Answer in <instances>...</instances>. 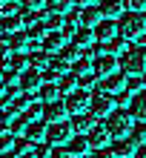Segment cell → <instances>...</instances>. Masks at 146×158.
Masks as SVG:
<instances>
[{"instance_id":"8fae6325","label":"cell","mask_w":146,"mask_h":158,"mask_svg":"<svg viewBox=\"0 0 146 158\" xmlns=\"http://www.w3.org/2000/svg\"><path fill=\"white\" fill-rule=\"evenodd\" d=\"M89 144H92V150H100V147L112 144V132L106 129V124H95L89 129Z\"/></svg>"},{"instance_id":"f907efd6","label":"cell","mask_w":146,"mask_h":158,"mask_svg":"<svg viewBox=\"0 0 146 158\" xmlns=\"http://www.w3.org/2000/svg\"><path fill=\"white\" fill-rule=\"evenodd\" d=\"M3 6H6V0H0V9H3Z\"/></svg>"},{"instance_id":"603a6c76","label":"cell","mask_w":146,"mask_h":158,"mask_svg":"<svg viewBox=\"0 0 146 158\" xmlns=\"http://www.w3.org/2000/svg\"><path fill=\"white\" fill-rule=\"evenodd\" d=\"M3 69H14V72L29 69V55H26V52H14V55H9L6 63H3Z\"/></svg>"},{"instance_id":"7c38bea8","label":"cell","mask_w":146,"mask_h":158,"mask_svg":"<svg viewBox=\"0 0 146 158\" xmlns=\"http://www.w3.org/2000/svg\"><path fill=\"white\" fill-rule=\"evenodd\" d=\"M49 63H52L49 52L43 49V46H37V43L32 40V49H29V66H34V69H40V72H43V69L49 66Z\"/></svg>"},{"instance_id":"cb8c5ba5","label":"cell","mask_w":146,"mask_h":158,"mask_svg":"<svg viewBox=\"0 0 146 158\" xmlns=\"http://www.w3.org/2000/svg\"><path fill=\"white\" fill-rule=\"evenodd\" d=\"M92 127H95V118L86 115V112L75 115V121H72V129H75L77 135H89V129H92Z\"/></svg>"},{"instance_id":"3957f363","label":"cell","mask_w":146,"mask_h":158,"mask_svg":"<svg viewBox=\"0 0 146 158\" xmlns=\"http://www.w3.org/2000/svg\"><path fill=\"white\" fill-rule=\"evenodd\" d=\"M120 69L126 75H143L146 72V46H129L120 55Z\"/></svg>"},{"instance_id":"836d02e7","label":"cell","mask_w":146,"mask_h":158,"mask_svg":"<svg viewBox=\"0 0 146 158\" xmlns=\"http://www.w3.org/2000/svg\"><path fill=\"white\" fill-rule=\"evenodd\" d=\"M126 89H129L132 95L140 92V89H146V78L143 75H129V78H126Z\"/></svg>"},{"instance_id":"8d00e7d4","label":"cell","mask_w":146,"mask_h":158,"mask_svg":"<svg viewBox=\"0 0 146 158\" xmlns=\"http://www.w3.org/2000/svg\"><path fill=\"white\" fill-rule=\"evenodd\" d=\"M26 121H40L43 118V104H29L26 106V112H23Z\"/></svg>"},{"instance_id":"f35d334b","label":"cell","mask_w":146,"mask_h":158,"mask_svg":"<svg viewBox=\"0 0 146 158\" xmlns=\"http://www.w3.org/2000/svg\"><path fill=\"white\" fill-rule=\"evenodd\" d=\"M57 55H63V58H69L72 63H75V60L80 58V46H77V43H69V46H63Z\"/></svg>"},{"instance_id":"ba28073f","label":"cell","mask_w":146,"mask_h":158,"mask_svg":"<svg viewBox=\"0 0 146 158\" xmlns=\"http://www.w3.org/2000/svg\"><path fill=\"white\" fill-rule=\"evenodd\" d=\"M43 72L40 69H34V66H29V69H23L20 72V89L23 92H37L40 86H43Z\"/></svg>"},{"instance_id":"f1b7e54d","label":"cell","mask_w":146,"mask_h":158,"mask_svg":"<svg viewBox=\"0 0 146 158\" xmlns=\"http://www.w3.org/2000/svg\"><path fill=\"white\" fill-rule=\"evenodd\" d=\"M103 86L109 89V92H120V89H126V75H120V72H115V75H109V78H103Z\"/></svg>"},{"instance_id":"9c48e42d","label":"cell","mask_w":146,"mask_h":158,"mask_svg":"<svg viewBox=\"0 0 146 158\" xmlns=\"http://www.w3.org/2000/svg\"><path fill=\"white\" fill-rule=\"evenodd\" d=\"M66 115H69L66 101H49V104H43V121H49V124L66 121Z\"/></svg>"},{"instance_id":"9a60e30c","label":"cell","mask_w":146,"mask_h":158,"mask_svg":"<svg viewBox=\"0 0 146 158\" xmlns=\"http://www.w3.org/2000/svg\"><path fill=\"white\" fill-rule=\"evenodd\" d=\"M112 150L117 158H135V152H138V144L132 141V138H115Z\"/></svg>"},{"instance_id":"60d3db41","label":"cell","mask_w":146,"mask_h":158,"mask_svg":"<svg viewBox=\"0 0 146 158\" xmlns=\"http://www.w3.org/2000/svg\"><path fill=\"white\" fill-rule=\"evenodd\" d=\"M123 6L129 9V12H143V9H146V0H123Z\"/></svg>"},{"instance_id":"e0dca14e","label":"cell","mask_w":146,"mask_h":158,"mask_svg":"<svg viewBox=\"0 0 146 158\" xmlns=\"http://www.w3.org/2000/svg\"><path fill=\"white\" fill-rule=\"evenodd\" d=\"M9 46H12V52H29L32 49V38H29V32H12L9 35Z\"/></svg>"},{"instance_id":"2e32d148","label":"cell","mask_w":146,"mask_h":158,"mask_svg":"<svg viewBox=\"0 0 146 158\" xmlns=\"http://www.w3.org/2000/svg\"><path fill=\"white\" fill-rule=\"evenodd\" d=\"M129 112L138 118V121H146V89H140V92H135V95H132Z\"/></svg>"},{"instance_id":"7402d4cb","label":"cell","mask_w":146,"mask_h":158,"mask_svg":"<svg viewBox=\"0 0 146 158\" xmlns=\"http://www.w3.org/2000/svg\"><path fill=\"white\" fill-rule=\"evenodd\" d=\"M0 29H3L6 35H12V32L26 29V26H23V17L20 15H0Z\"/></svg>"},{"instance_id":"52a82bcc","label":"cell","mask_w":146,"mask_h":158,"mask_svg":"<svg viewBox=\"0 0 146 158\" xmlns=\"http://www.w3.org/2000/svg\"><path fill=\"white\" fill-rule=\"evenodd\" d=\"M115 72H120V60L115 55H97L95 58V75L97 78H109Z\"/></svg>"},{"instance_id":"8992f818","label":"cell","mask_w":146,"mask_h":158,"mask_svg":"<svg viewBox=\"0 0 146 158\" xmlns=\"http://www.w3.org/2000/svg\"><path fill=\"white\" fill-rule=\"evenodd\" d=\"M72 138H75V129H72V124H66V121L49 124V135H46L49 144H54V147H66Z\"/></svg>"},{"instance_id":"d6a6232c","label":"cell","mask_w":146,"mask_h":158,"mask_svg":"<svg viewBox=\"0 0 146 158\" xmlns=\"http://www.w3.org/2000/svg\"><path fill=\"white\" fill-rule=\"evenodd\" d=\"M26 32H29V38H32L34 43H37V40H43V38H46V35H49V29H46V23H43V20H37L34 26H29V29H26Z\"/></svg>"},{"instance_id":"6da1fadb","label":"cell","mask_w":146,"mask_h":158,"mask_svg":"<svg viewBox=\"0 0 146 158\" xmlns=\"http://www.w3.org/2000/svg\"><path fill=\"white\" fill-rule=\"evenodd\" d=\"M117 35L126 40H143L146 38V17L143 12H126L117 17Z\"/></svg>"},{"instance_id":"11a10c76","label":"cell","mask_w":146,"mask_h":158,"mask_svg":"<svg viewBox=\"0 0 146 158\" xmlns=\"http://www.w3.org/2000/svg\"><path fill=\"white\" fill-rule=\"evenodd\" d=\"M0 60H3V58H0Z\"/></svg>"},{"instance_id":"e575fe53","label":"cell","mask_w":146,"mask_h":158,"mask_svg":"<svg viewBox=\"0 0 146 158\" xmlns=\"http://www.w3.org/2000/svg\"><path fill=\"white\" fill-rule=\"evenodd\" d=\"M129 135H132V141H135V144H146V121H138V124L132 127V132H129Z\"/></svg>"},{"instance_id":"b9f144b4","label":"cell","mask_w":146,"mask_h":158,"mask_svg":"<svg viewBox=\"0 0 146 158\" xmlns=\"http://www.w3.org/2000/svg\"><path fill=\"white\" fill-rule=\"evenodd\" d=\"M115 101H117L120 106H129V101H132V92H129V89H120V92L115 95Z\"/></svg>"},{"instance_id":"4dcf8cb0","label":"cell","mask_w":146,"mask_h":158,"mask_svg":"<svg viewBox=\"0 0 146 158\" xmlns=\"http://www.w3.org/2000/svg\"><path fill=\"white\" fill-rule=\"evenodd\" d=\"M29 104H32V98H29V92H23V89L12 98V109H14V112H20V115L26 112V106H29Z\"/></svg>"},{"instance_id":"c3c4849f","label":"cell","mask_w":146,"mask_h":158,"mask_svg":"<svg viewBox=\"0 0 146 158\" xmlns=\"http://www.w3.org/2000/svg\"><path fill=\"white\" fill-rule=\"evenodd\" d=\"M75 6H80V9L83 6H95V0H75Z\"/></svg>"},{"instance_id":"d6986e66","label":"cell","mask_w":146,"mask_h":158,"mask_svg":"<svg viewBox=\"0 0 146 158\" xmlns=\"http://www.w3.org/2000/svg\"><path fill=\"white\" fill-rule=\"evenodd\" d=\"M66 147H69V152L75 155V158H77V155H89V150H92V144H89V135H77V132H75V138H72Z\"/></svg>"},{"instance_id":"5b68a950","label":"cell","mask_w":146,"mask_h":158,"mask_svg":"<svg viewBox=\"0 0 146 158\" xmlns=\"http://www.w3.org/2000/svg\"><path fill=\"white\" fill-rule=\"evenodd\" d=\"M115 104H117V101H115V95H112L109 89H106V92H95L89 112H92L95 118H106L109 112H115Z\"/></svg>"},{"instance_id":"277c9868","label":"cell","mask_w":146,"mask_h":158,"mask_svg":"<svg viewBox=\"0 0 146 158\" xmlns=\"http://www.w3.org/2000/svg\"><path fill=\"white\" fill-rule=\"evenodd\" d=\"M63 101H66V106H69V115H80V112H89V106H92V92L77 86L75 92H69Z\"/></svg>"},{"instance_id":"ee69618b","label":"cell","mask_w":146,"mask_h":158,"mask_svg":"<svg viewBox=\"0 0 146 158\" xmlns=\"http://www.w3.org/2000/svg\"><path fill=\"white\" fill-rule=\"evenodd\" d=\"M92 158H117V155H115L112 147H100V150H95V155H92Z\"/></svg>"},{"instance_id":"816d5d0a","label":"cell","mask_w":146,"mask_h":158,"mask_svg":"<svg viewBox=\"0 0 146 158\" xmlns=\"http://www.w3.org/2000/svg\"><path fill=\"white\" fill-rule=\"evenodd\" d=\"M77 158H89V155H77Z\"/></svg>"},{"instance_id":"ac0fdd59","label":"cell","mask_w":146,"mask_h":158,"mask_svg":"<svg viewBox=\"0 0 146 158\" xmlns=\"http://www.w3.org/2000/svg\"><path fill=\"white\" fill-rule=\"evenodd\" d=\"M63 46H66V35L63 32H49L46 38H43V49H46L49 55H57Z\"/></svg>"},{"instance_id":"f5cc1de1","label":"cell","mask_w":146,"mask_h":158,"mask_svg":"<svg viewBox=\"0 0 146 158\" xmlns=\"http://www.w3.org/2000/svg\"><path fill=\"white\" fill-rule=\"evenodd\" d=\"M0 124H3V115H0Z\"/></svg>"},{"instance_id":"44dd1931","label":"cell","mask_w":146,"mask_h":158,"mask_svg":"<svg viewBox=\"0 0 146 158\" xmlns=\"http://www.w3.org/2000/svg\"><path fill=\"white\" fill-rule=\"evenodd\" d=\"M72 38H75V43L80 46V49H92V43L97 40V38H95V29H89V26L75 29V35H72Z\"/></svg>"},{"instance_id":"83f0119b","label":"cell","mask_w":146,"mask_h":158,"mask_svg":"<svg viewBox=\"0 0 146 158\" xmlns=\"http://www.w3.org/2000/svg\"><path fill=\"white\" fill-rule=\"evenodd\" d=\"M57 83H60V92H66V95H69V92L77 89V75H75V72H63V75L57 78Z\"/></svg>"},{"instance_id":"74e56055","label":"cell","mask_w":146,"mask_h":158,"mask_svg":"<svg viewBox=\"0 0 146 158\" xmlns=\"http://www.w3.org/2000/svg\"><path fill=\"white\" fill-rule=\"evenodd\" d=\"M20 17H23V26H26V29H29V26H34L37 20H43V17L34 12V9H23V12H20Z\"/></svg>"},{"instance_id":"f6af8a7d","label":"cell","mask_w":146,"mask_h":158,"mask_svg":"<svg viewBox=\"0 0 146 158\" xmlns=\"http://www.w3.org/2000/svg\"><path fill=\"white\" fill-rule=\"evenodd\" d=\"M23 9H34V12H40L43 6H46V0H20Z\"/></svg>"},{"instance_id":"484cf974","label":"cell","mask_w":146,"mask_h":158,"mask_svg":"<svg viewBox=\"0 0 146 158\" xmlns=\"http://www.w3.org/2000/svg\"><path fill=\"white\" fill-rule=\"evenodd\" d=\"M43 23H46L49 32H60L63 26H66V17L57 15V12H49V15H43Z\"/></svg>"},{"instance_id":"7a4b0ae2","label":"cell","mask_w":146,"mask_h":158,"mask_svg":"<svg viewBox=\"0 0 146 158\" xmlns=\"http://www.w3.org/2000/svg\"><path fill=\"white\" fill-rule=\"evenodd\" d=\"M132 118H135V115L129 112V106H126V109L120 106V109H115V112H109L103 124H106L109 132H112V138H126V135L132 132V127H135Z\"/></svg>"},{"instance_id":"4316f807","label":"cell","mask_w":146,"mask_h":158,"mask_svg":"<svg viewBox=\"0 0 146 158\" xmlns=\"http://www.w3.org/2000/svg\"><path fill=\"white\" fill-rule=\"evenodd\" d=\"M126 43H129V40H126V38H120V35H117V38H112V40L106 43V55H115V58H120V55L129 49Z\"/></svg>"},{"instance_id":"681fc988","label":"cell","mask_w":146,"mask_h":158,"mask_svg":"<svg viewBox=\"0 0 146 158\" xmlns=\"http://www.w3.org/2000/svg\"><path fill=\"white\" fill-rule=\"evenodd\" d=\"M17 158H37V155H34L32 150H26V152H20V155H17Z\"/></svg>"},{"instance_id":"5bb4252c","label":"cell","mask_w":146,"mask_h":158,"mask_svg":"<svg viewBox=\"0 0 146 158\" xmlns=\"http://www.w3.org/2000/svg\"><path fill=\"white\" fill-rule=\"evenodd\" d=\"M60 83L57 81H43V86L37 89V98H40V104H49V101H60Z\"/></svg>"},{"instance_id":"4fadbf2b","label":"cell","mask_w":146,"mask_h":158,"mask_svg":"<svg viewBox=\"0 0 146 158\" xmlns=\"http://www.w3.org/2000/svg\"><path fill=\"white\" fill-rule=\"evenodd\" d=\"M46 135H49V127H46V121H29V127H26V138L37 147L46 141Z\"/></svg>"},{"instance_id":"7dc6e473","label":"cell","mask_w":146,"mask_h":158,"mask_svg":"<svg viewBox=\"0 0 146 158\" xmlns=\"http://www.w3.org/2000/svg\"><path fill=\"white\" fill-rule=\"evenodd\" d=\"M135 158H146V144L138 147V152H135Z\"/></svg>"},{"instance_id":"7bdbcfd3","label":"cell","mask_w":146,"mask_h":158,"mask_svg":"<svg viewBox=\"0 0 146 158\" xmlns=\"http://www.w3.org/2000/svg\"><path fill=\"white\" fill-rule=\"evenodd\" d=\"M49 158H75V155H72L69 152V147H54V150H52V155Z\"/></svg>"},{"instance_id":"d590c367","label":"cell","mask_w":146,"mask_h":158,"mask_svg":"<svg viewBox=\"0 0 146 158\" xmlns=\"http://www.w3.org/2000/svg\"><path fill=\"white\" fill-rule=\"evenodd\" d=\"M26 127H29V121H26L23 115H17V118L9 121V129H12L14 135H26Z\"/></svg>"},{"instance_id":"ab89813d","label":"cell","mask_w":146,"mask_h":158,"mask_svg":"<svg viewBox=\"0 0 146 158\" xmlns=\"http://www.w3.org/2000/svg\"><path fill=\"white\" fill-rule=\"evenodd\" d=\"M95 83H97V75H95V72H89V75H77V86L80 89H92Z\"/></svg>"},{"instance_id":"30bf717a","label":"cell","mask_w":146,"mask_h":158,"mask_svg":"<svg viewBox=\"0 0 146 158\" xmlns=\"http://www.w3.org/2000/svg\"><path fill=\"white\" fill-rule=\"evenodd\" d=\"M95 38L100 43H109L112 38H117V20H112V17H100V23L95 26Z\"/></svg>"},{"instance_id":"1f68e13d","label":"cell","mask_w":146,"mask_h":158,"mask_svg":"<svg viewBox=\"0 0 146 158\" xmlns=\"http://www.w3.org/2000/svg\"><path fill=\"white\" fill-rule=\"evenodd\" d=\"M72 6H75V0H46V9L49 12H57V15H66Z\"/></svg>"},{"instance_id":"db71d44e","label":"cell","mask_w":146,"mask_h":158,"mask_svg":"<svg viewBox=\"0 0 146 158\" xmlns=\"http://www.w3.org/2000/svg\"><path fill=\"white\" fill-rule=\"evenodd\" d=\"M143 17H146V9H143Z\"/></svg>"},{"instance_id":"f546056e","label":"cell","mask_w":146,"mask_h":158,"mask_svg":"<svg viewBox=\"0 0 146 158\" xmlns=\"http://www.w3.org/2000/svg\"><path fill=\"white\" fill-rule=\"evenodd\" d=\"M72 72H75V75H89V72H95L92 58H83V55H80V58L72 63Z\"/></svg>"},{"instance_id":"bcb514c9","label":"cell","mask_w":146,"mask_h":158,"mask_svg":"<svg viewBox=\"0 0 146 158\" xmlns=\"http://www.w3.org/2000/svg\"><path fill=\"white\" fill-rule=\"evenodd\" d=\"M34 155H37V158H49V155H52V147H46V141H43V144H37Z\"/></svg>"},{"instance_id":"d4e9b609","label":"cell","mask_w":146,"mask_h":158,"mask_svg":"<svg viewBox=\"0 0 146 158\" xmlns=\"http://www.w3.org/2000/svg\"><path fill=\"white\" fill-rule=\"evenodd\" d=\"M80 17H83V26H89V29H95V26L100 23V6H83L80 9Z\"/></svg>"},{"instance_id":"ffe728a7","label":"cell","mask_w":146,"mask_h":158,"mask_svg":"<svg viewBox=\"0 0 146 158\" xmlns=\"http://www.w3.org/2000/svg\"><path fill=\"white\" fill-rule=\"evenodd\" d=\"M123 0H100V15L103 17H112V20H117V17L123 15Z\"/></svg>"}]
</instances>
